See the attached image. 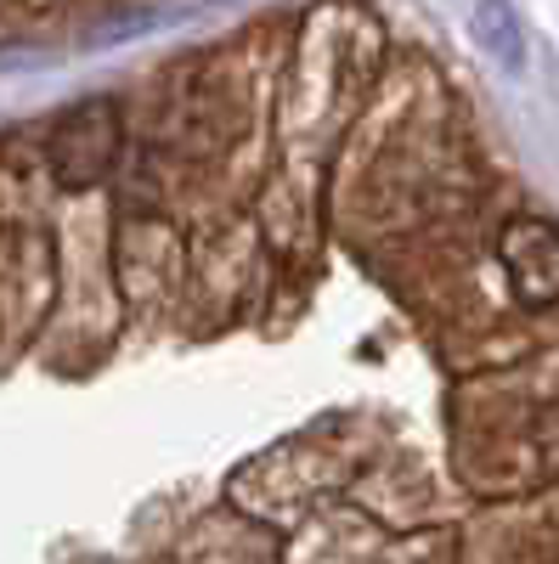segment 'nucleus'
Wrapping results in <instances>:
<instances>
[{
    "mask_svg": "<svg viewBox=\"0 0 559 564\" xmlns=\"http://www.w3.org/2000/svg\"><path fill=\"white\" fill-rule=\"evenodd\" d=\"M119 148H125L119 102L114 97H85L52 124L45 164H52V181L63 186V193H85V186H97L114 170Z\"/></svg>",
    "mask_w": 559,
    "mask_h": 564,
    "instance_id": "obj_1",
    "label": "nucleus"
},
{
    "mask_svg": "<svg viewBox=\"0 0 559 564\" xmlns=\"http://www.w3.org/2000/svg\"><path fill=\"white\" fill-rule=\"evenodd\" d=\"M475 40L486 45L497 63H508V68L526 63V34H520L515 7H508V0H481V7H475Z\"/></svg>",
    "mask_w": 559,
    "mask_h": 564,
    "instance_id": "obj_3",
    "label": "nucleus"
},
{
    "mask_svg": "<svg viewBox=\"0 0 559 564\" xmlns=\"http://www.w3.org/2000/svg\"><path fill=\"white\" fill-rule=\"evenodd\" d=\"M497 260L520 305L531 311L559 305V226L553 220H537V215L508 220L497 238Z\"/></svg>",
    "mask_w": 559,
    "mask_h": 564,
    "instance_id": "obj_2",
    "label": "nucleus"
}]
</instances>
